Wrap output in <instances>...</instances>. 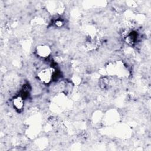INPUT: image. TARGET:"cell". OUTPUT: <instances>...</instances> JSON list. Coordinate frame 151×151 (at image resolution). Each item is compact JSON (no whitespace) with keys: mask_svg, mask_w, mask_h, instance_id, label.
Wrapping results in <instances>:
<instances>
[{"mask_svg":"<svg viewBox=\"0 0 151 151\" xmlns=\"http://www.w3.org/2000/svg\"><path fill=\"white\" fill-rule=\"evenodd\" d=\"M54 71H52L50 68H44L42 70L38 73V77L40 80L44 83H48L51 79H52Z\"/></svg>","mask_w":151,"mask_h":151,"instance_id":"obj_1","label":"cell"},{"mask_svg":"<svg viewBox=\"0 0 151 151\" xmlns=\"http://www.w3.org/2000/svg\"><path fill=\"white\" fill-rule=\"evenodd\" d=\"M37 54L42 57H47L48 56L50 52V50L48 47L45 45H41L37 47Z\"/></svg>","mask_w":151,"mask_h":151,"instance_id":"obj_2","label":"cell"},{"mask_svg":"<svg viewBox=\"0 0 151 151\" xmlns=\"http://www.w3.org/2000/svg\"><path fill=\"white\" fill-rule=\"evenodd\" d=\"M14 107L16 110L21 111L24 107V99L21 96H18L16 97L13 101Z\"/></svg>","mask_w":151,"mask_h":151,"instance_id":"obj_3","label":"cell"},{"mask_svg":"<svg viewBox=\"0 0 151 151\" xmlns=\"http://www.w3.org/2000/svg\"><path fill=\"white\" fill-rule=\"evenodd\" d=\"M63 24H64V22L61 19H58L55 21V25L57 27H61L63 25Z\"/></svg>","mask_w":151,"mask_h":151,"instance_id":"obj_4","label":"cell"}]
</instances>
